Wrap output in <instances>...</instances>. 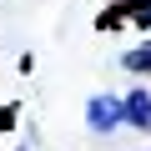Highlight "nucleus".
<instances>
[{
  "label": "nucleus",
  "instance_id": "1",
  "mask_svg": "<svg viewBox=\"0 0 151 151\" xmlns=\"http://www.w3.org/2000/svg\"><path fill=\"white\" fill-rule=\"evenodd\" d=\"M86 126H91L96 136H111V131L121 126V96H116V91L91 96V106H86Z\"/></svg>",
  "mask_w": 151,
  "mask_h": 151
},
{
  "label": "nucleus",
  "instance_id": "2",
  "mask_svg": "<svg viewBox=\"0 0 151 151\" xmlns=\"http://www.w3.org/2000/svg\"><path fill=\"white\" fill-rule=\"evenodd\" d=\"M121 126H136V131H151V91H126L121 96Z\"/></svg>",
  "mask_w": 151,
  "mask_h": 151
},
{
  "label": "nucleus",
  "instance_id": "3",
  "mask_svg": "<svg viewBox=\"0 0 151 151\" xmlns=\"http://www.w3.org/2000/svg\"><path fill=\"white\" fill-rule=\"evenodd\" d=\"M121 70H131V76H151V35L121 55Z\"/></svg>",
  "mask_w": 151,
  "mask_h": 151
}]
</instances>
